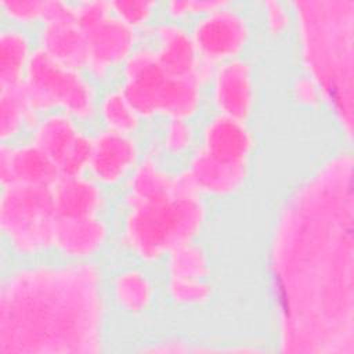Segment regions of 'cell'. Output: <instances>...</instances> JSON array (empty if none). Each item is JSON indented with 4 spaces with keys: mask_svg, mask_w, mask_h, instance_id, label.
Masks as SVG:
<instances>
[{
    "mask_svg": "<svg viewBox=\"0 0 354 354\" xmlns=\"http://www.w3.org/2000/svg\"><path fill=\"white\" fill-rule=\"evenodd\" d=\"M169 272L173 278L205 279L209 274L207 257L199 246L184 243L170 252Z\"/></svg>",
    "mask_w": 354,
    "mask_h": 354,
    "instance_id": "cb8c5ba5",
    "label": "cell"
},
{
    "mask_svg": "<svg viewBox=\"0 0 354 354\" xmlns=\"http://www.w3.org/2000/svg\"><path fill=\"white\" fill-rule=\"evenodd\" d=\"M105 236L106 227L95 216L57 218L54 246L68 256L83 257L94 253Z\"/></svg>",
    "mask_w": 354,
    "mask_h": 354,
    "instance_id": "ac0fdd59",
    "label": "cell"
},
{
    "mask_svg": "<svg viewBox=\"0 0 354 354\" xmlns=\"http://www.w3.org/2000/svg\"><path fill=\"white\" fill-rule=\"evenodd\" d=\"M304 62L346 134H353L351 0L293 3Z\"/></svg>",
    "mask_w": 354,
    "mask_h": 354,
    "instance_id": "3957f363",
    "label": "cell"
},
{
    "mask_svg": "<svg viewBox=\"0 0 354 354\" xmlns=\"http://www.w3.org/2000/svg\"><path fill=\"white\" fill-rule=\"evenodd\" d=\"M101 113L104 122L112 131L127 134L133 131L138 123V115L130 106L122 91H112L104 98Z\"/></svg>",
    "mask_w": 354,
    "mask_h": 354,
    "instance_id": "d4e9b609",
    "label": "cell"
},
{
    "mask_svg": "<svg viewBox=\"0 0 354 354\" xmlns=\"http://www.w3.org/2000/svg\"><path fill=\"white\" fill-rule=\"evenodd\" d=\"M192 141V129L185 119H170L166 126L165 147L171 153L184 152Z\"/></svg>",
    "mask_w": 354,
    "mask_h": 354,
    "instance_id": "f1b7e54d",
    "label": "cell"
},
{
    "mask_svg": "<svg viewBox=\"0 0 354 354\" xmlns=\"http://www.w3.org/2000/svg\"><path fill=\"white\" fill-rule=\"evenodd\" d=\"M169 292L177 303L185 304V306H194V304H201L210 297L212 285L205 279L170 277Z\"/></svg>",
    "mask_w": 354,
    "mask_h": 354,
    "instance_id": "4316f807",
    "label": "cell"
},
{
    "mask_svg": "<svg viewBox=\"0 0 354 354\" xmlns=\"http://www.w3.org/2000/svg\"><path fill=\"white\" fill-rule=\"evenodd\" d=\"M252 147L253 140L243 120L220 115L205 129L202 149L221 162L248 165Z\"/></svg>",
    "mask_w": 354,
    "mask_h": 354,
    "instance_id": "4fadbf2b",
    "label": "cell"
},
{
    "mask_svg": "<svg viewBox=\"0 0 354 354\" xmlns=\"http://www.w3.org/2000/svg\"><path fill=\"white\" fill-rule=\"evenodd\" d=\"M59 177L55 162L35 144L18 148L1 147L0 180L3 187L11 184L53 187Z\"/></svg>",
    "mask_w": 354,
    "mask_h": 354,
    "instance_id": "30bf717a",
    "label": "cell"
},
{
    "mask_svg": "<svg viewBox=\"0 0 354 354\" xmlns=\"http://www.w3.org/2000/svg\"><path fill=\"white\" fill-rule=\"evenodd\" d=\"M266 19L270 30L272 33H281L286 29L289 24V14L282 3L267 1L266 3Z\"/></svg>",
    "mask_w": 354,
    "mask_h": 354,
    "instance_id": "1f68e13d",
    "label": "cell"
},
{
    "mask_svg": "<svg viewBox=\"0 0 354 354\" xmlns=\"http://www.w3.org/2000/svg\"><path fill=\"white\" fill-rule=\"evenodd\" d=\"M109 6L116 14V18L133 28L141 25L149 18L155 3L148 0H116L111 1Z\"/></svg>",
    "mask_w": 354,
    "mask_h": 354,
    "instance_id": "83f0119b",
    "label": "cell"
},
{
    "mask_svg": "<svg viewBox=\"0 0 354 354\" xmlns=\"http://www.w3.org/2000/svg\"><path fill=\"white\" fill-rule=\"evenodd\" d=\"M167 8L173 17H181V15L189 12V1L188 0H183V1L174 0L167 4Z\"/></svg>",
    "mask_w": 354,
    "mask_h": 354,
    "instance_id": "836d02e7",
    "label": "cell"
},
{
    "mask_svg": "<svg viewBox=\"0 0 354 354\" xmlns=\"http://www.w3.org/2000/svg\"><path fill=\"white\" fill-rule=\"evenodd\" d=\"M55 223L53 187L11 184L3 188L0 224L18 253L32 254L54 246Z\"/></svg>",
    "mask_w": 354,
    "mask_h": 354,
    "instance_id": "8992f818",
    "label": "cell"
},
{
    "mask_svg": "<svg viewBox=\"0 0 354 354\" xmlns=\"http://www.w3.org/2000/svg\"><path fill=\"white\" fill-rule=\"evenodd\" d=\"M122 93L140 116L163 113L170 119H185L198 109L201 82L166 75L148 48H140L126 59Z\"/></svg>",
    "mask_w": 354,
    "mask_h": 354,
    "instance_id": "5b68a950",
    "label": "cell"
},
{
    "mask_svg": "<svg viewBox=\"0 0 354 354\" xmlns=\"http://www.w3.org/2000/svg\"><path fill=\"white\" fill-rule=\"evenodd\" d=\"M77 130L68 115H50L36 129L33 144L44 151L55 165L73 142Z\"/></svg>",
    "mask_w": 354,
    "mask_h": 354,
    "instance_id": "ffe728a7",
    "label": "cell"
},
{
    "mask_svg": "<svg viewBox=\"0 0 354 354\" xmlns=\"http://www.w3.org/2000/svg\"><path fill=\"white\" fill-rule=\"evenodd\" d=\"M41 50L71 69L87 66V41L75 17L46 22L41 30Z\"/></svg>",
    "mask_w": 354,
    "mask_h": 354,
    "instance_id": "5bb4252c",
    "label": "cell"
},
{
    "mask_svg": "<svg viewBox=\"0 0 354 354\" xmlns=\"http://www.w3.org/2000/svg\"><path fill=\"white\" fill-rule=\"evenodd\" d=\"M295 95H296V100L300 102V104H304V105H314L318 102V86L317 83L313 80V79H308V77H301L296 82L295 84Z\"/></svg>",
    "mask_w": 354,
    "mask_h": 354,
    "instance_id": "d6a6232c",
    "label": "cell"
},
{
    "mask_svg": "<svg viewBox=\"0 0 354 354\" xmlns=\"http://www.w3.org/2000/svg\"><path fill=\"white\" fill-rule=\"evenodd\" d=\"M115 296L124 310L140 313L149 304L152 288L144 274L138 271H126L115 281Z\"/></svg>",
    "mask_w": 354,
    "mask_h": 354,
    "instance_id": "603a6c76",
    "label": "cell"
},
{
    "mask_svg": "<svg viewBox=\"0 0 354 354\" xmlns=\"http://www.w3.org/2000/svg\"><path fill=\"white\" fill-rule=\"evenodd\" d=\"M353 158L326 160L288 199L271 243L279 347L354 351Z\"/></svg>",
    "mask_w": 354,
    "mask_h": 354,
    "instance_id": "6da1fadb",
    "label": "cell"
},
{
    "mask_svg": "<svg viewBox=\"0 0 354 354\" xmlns=\"http://www.w3.org/2000/svg\"><path fill=\"white\" fill-rule=\"evenodd\" d=\"M46 3L41 0H3L1 7L17 21H32L44 17Z\"/></svg>",
    "mask_w": 354,
    "mask_h": 354,
    "instance_id": "f546056e",
    "label": "cell"
},
{
    "mask_svg": "<svg viewBox=\"0 0 354 354\" xmlns=\"http://www.w3.org/2000/svg\"><path fill=\"white\" fill-rule=\"evenodd\" d=\"M33 109L28 101L24 83L1 88L0 97V136L10 138L15 136L32 119Z\"/></svg>",
    "mask_w": 354,
    "mask_h": 354,
    "instance_id": "7402d4cb",
    "label": "cell"
},
{
    "mask_svg": "<svg viewBox=\"0 0 354 354\" xmlns=\"http://www.w3.org/2000/svg\"><path fill=\"white\" fill-rule=\"evenodd\" d=\"M158 40L159 48L155 55L159 66L166 75L171 77L199 79L198 72L201 58L192 37L180 28L166 25L158 29Z\"/></svg>",
    "mask_w": 354,
    "mask_h": 354,
    "instance_id": "2e32d148",
    "label": "cell"
},
{
    "mask_svg": "<svg viewBox=\"0 0 354 354\" xmlns=\"http://www.w3.org/2000/svg\"><path fill=\"white\" fill-rule=\"evenodd\" d=\"M111 6L105 1H84L75 7V19L82 30H86L95 24L109 17Z\"/></svg>",
    "mask_w": 354,
    "mask_h": 354,
    "instance_id": "4dcf8cb0",
    "label": "cell"
},
{
    "mask_svg": "<svg viewBox=\"0 0 354 354\" xmlns=\"http://www.w3.org/2000/svg\"><path fill=\"white\" fill-rule=\"evenodd\" d=\"M93 141L82 133H77L73 142L58 160L57 167L61 177H76L88 166L91 158Z\"/></svg>",
    "mask_w": 354,
    "mask_h": 354,
    "instance_id": "484cf974",
    "label": "cell"
},
{
    "mask_svg": "<svg viewBox=\"0 0 354 354\" xmlns=\"http://www.w3.org/2000/svg\"><path fill=\"white\" fill-rule=\"evenodd\" d=\"M127 205L124 242L144 260L191 242L205 220V206L187 171L174 177L173 192Z\"/></svg>",
    "mask_w": 354,
    "mask_h": 354,
    "instance_id": "277c9868",
    "label": "cell"
},
{
    "mask_svg": "<svg viewBox=\"0 0 354 354\" xmlns=\"http://www.w3.org/2000/svg\"><path fill=\"white\" fill-rule=\"evenodd\" d=\"M249 29L245 18L225 7L206 14L195 26L192 41L206 64L232 59L246 44Z\"/></svg>",
    "mask_w": 354,
    "mask_h": 354,
    "instance_id": "ba28073f",
    "label": "cell"
},
{
    "mask_svg": "<svg viewBox=\"0 0 354 354\" xmlns=\"http://www.w3.org/2000/svg\"><path fill=\"white\" fill-rule=\"evenodd\" d=\"M29 43L18 30H4L0 36V84L1 88L17 86L29 62Z\"/></svg>",
    "mask_w": 354,
    "mask_h": 354,
    "instance_id": "d6986e66",
    "label": "cell"
},
{
    "mask_svg": "<svg viewBox=\"0 0 354 354\" xmlns=\"http://www.w3.org/2000/svg\"><path fill=\"white\" fill-rule=\"evenodd\" d=\"M136 160L137 147L133 138L109 130L93 141L88 167L98 181L113 184L127 174Z\"/></svg>",
    "mask_w": 354,
    "mask_h": 354,
    "instance_id": "7c38bea8",
    "label": "cell"
},
{
    "mask_svg": "<svg viewBox=\"0 0 354 354\" xmlns=\"http://www.w3.org/2000/svg\"><path fill=\"white\" fill-rule=\"evenodd\" d=\"M185 171L199 192L228 195L243 184L248 165L221 162L207 155L201 148L192 158L191 165Z\"/></svg>",
    "mask_w": 354,
    "mask_h": 354,
    "instance_id": "9a60e30c",
    "label": "cell"
},
{
    "mask_svg": "<svg viewBox=\"0 0 354 354\" xmlns=\"http://www.w3.org/2000/svg\"><path fill=\"white\" fill-rule=\"evenodd\" d=\"M83 32L87 41V66L98 76L133 54V28L116 17H106Z\"/></svg>",
    "mask_w": 354,
    "mask_h": 354,
    "instance_id": "9c48e42d",
    "label": "cell"
},
{
    "mask_svg": "<svg viewBox=\"0 0 354 354\" xmlns=\"http://www.w3.org/2000/svg\"><path fill=\"white\" fill-rule=\"evenodd\" d=\"M214 101L221 115L243 120L253 105L252 69L242 59L223 62L214 76Z\"/></svg>",
    "mask_w": 354,
    "mask_h": 354,
    "instance_id": "8fae6325",
    "label": "cell"
},
{
    "mask_svg": "<svg viewBox=\"0 0 354 354\" xmlns=\"http://www.w3.org/2000/svg\"><path fill=\"white\" fill-rule=\"evenodd\" d=\"M22 83L33 111L62 108L68 115L80 119L93 112L88 83L75 69L54 61L41 48L30 55Z\"/></svg>",
    "mask_w": 354,
    "mask_h": 354,
    "instance_id": "52a82bcc",
    "label": "cell"
},
{
    "mask_svg": "<svg viewBox=\"0 0 354 354\" xmlns=\"http://www.w3.org/2000/svg\"><path fill=\"white\" fill-rule=\"evenodd\" d=\"M57 218H80L95 216L101 205L98 187L80 176L59 177L53 185Z\"/></svg>",
    "mask_w": 354,
    "mask_h": 354,
    "instance_id": "e0dca14e",
    "label": "cell"
},
{
    "mask_svg": "<svg viewBox=\"0 0 354 354\" xmlns=\"http://www.w3.org/2000/svg\"><path fill=\"white\" fill-rule=\"evenodd\" d=\"M102 313L100 277L88 264L17 271L1 286L0 353H98Z\"/></svg>",
    "mask_w": 354,
    "mask_h": 354,
    "instance_id": "7a4b0ae2",
    "label": "cell"
},
{
    "mask_svg": "<svg viewBox=\"0 0 354 354\" xmlns=\"http://www.w3.org/2000/svg\"><path fill=\"white\" fill-rule=\"evenodd\" d=\"M174 189V177L162 171L153 160L145 159L134 171L127 195V203L165 196Z\"/></svg>",
    "mask_w": 354,
    "mask_h": 354,
    "instance_id": "44dd1931",
    "label": "cell"
}]
</instances>
